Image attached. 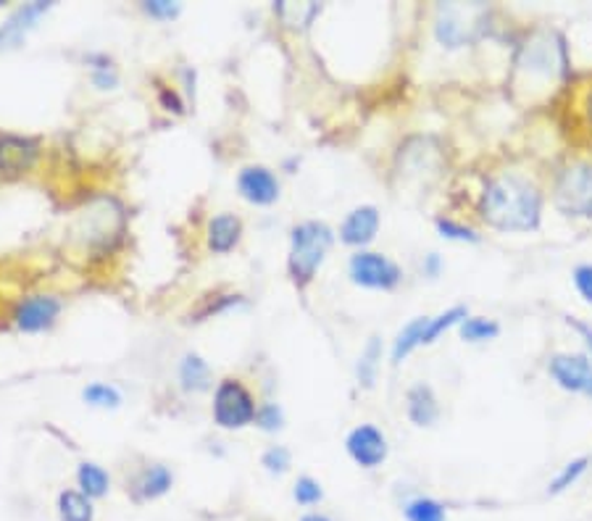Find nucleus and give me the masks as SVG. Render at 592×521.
<instances>
[{"label":"nucleus","instance_id":"35","mask_svg":"<svg viewBox=\"0 0 592 521\" xmlns=\"http://www.w3.org/2000/svg\"><path fill=\"white\" fill-rule=\"evenodd\" d=\"M571 285L579 293V298H582L588 306H592V263H577L574 272H571Z\"/></svg>","mask_w":592,"mask_h":521},{"label":"nucleus","instance_id":"21","mask_svg":"<svg viewBox=\"0 0 592 521\" xmlns=\"http://www.w3.org/2000/svg\"><path fill=\"white\" fill-rule=\"evenodd\" d=\"M426 321H430V316H417V319L408 321V325L400 329L398 335H395L392 348H390L392 366H400L408 359V355H411L413 351H419L421 340H424Z\"/></svg>","mask_w":592,"mask_h":521},{"label":"nucleus","instance_id":"20","mask_svg":"<svg viewBox=\"0 0 592 521\" xmlns=\"http://www.w3.org/2000/svg\"><path fill=\"white\" fill-rule=\"evenodd\" d=\"M400 513H403L406 521H451V513H447L443 500L424 496V492H413L411 498H406Z\"/></svg>","mask_w":592,"mask_h":521},{"label":"nucleus","instance_id":"7","mask_svg":"<svg viewBox=\"0 0 592 521\" xmlns=\"http://www.w3.org/2000/svg\"><path fill=\"white\" fill-rule=\"evenodd\" d=\"M255 411H259V404H255L253 393L248 390V385L237 377H224L214 390V406H210V414H214L216 427L227 432L246 430L255 421Z\"/></svg>","mask_w":592,"mask_h":521},{"label":"nucleus","instance_id":"37","mask_svg":"<svg viewBox=\"0 0 592 521\" xmlns=\"http://www.w3.org/2000/svg\"><path fill=\"white\" fill-rule=\"evenodd\" d=\"M563 325L569 327L571 332H574L579 340H582L584 353H588L590 359H592V325H590V321L579 319V316H574V314H566V316H563Z\"/></svg>","mask_w":592,"mask_h":521},{"label":"nucleus","instance_id":"14","mask_svg":"<svg viewBox=\"0 0 592 521\" xmlns=\"http://www.w3.org/2000/svg\"><path fill=\"white\" fill-rule=\"evenodd\" d=\"M39 140L22 135H0V174H24L37 163Z\"/></svg>","mask_w":592,"mask_h":521},{"label":"nucleus","instance_id":"30","mask_svg":"<svg viewBox=\"0 0 592 521\" xmlns=\"http://www.w3.org/2000/svg\"><path fill=\"white\" fill-rule=\"evenodd\" d=\"M82 400L92 408H118L122 406V390L109 382H90L82 390Z\"/></svg>","mask_w":592,"mask_h":521},{"label":"nucleus","instance_id":"42","mask_svg":"<svg viewBox=\"0 0 592 521\" xmlns=\"http://www.w3.org/2000/svg\"><path fill=\"white\" fill-rule=\"evenodd\" d=\"M300 521H334V519L329 517V513H325V511H306L300 517Z\"/></svg>","mask_w":592,"mask_h":521},{"label":"nucleus","instance_id":"16","mask_svg":"<svg viewBox=\"0 0 592 521\" xmlns=\"http://www.w3.org/2000/svg\"><path fill=\"white\" fill-rule=\"evenodd\" d=\"M171 487H174V472L167 464H148L132 479L127 492L135 503H150V500H158L171 492Z\"/></svg>","mask_w":592,"mask_h":521},{"label":"nucleus","instance_id":"27","mask_svg":"<svg viewBox=\"0 0 592 521\" xmlns=\"http://www.w3.org/2000/svg\"><path fill=\"white\" fill-rule=\"evenodd\" d=\"M466 316H471V312H469V306H464V303H456V306L445 308V312H440L437 316H430V321H426V329H424V340H421V348L434 346V342L443 338L445 332L458 329V325L466 319Z\"/></svg>","mask_w":592,"mask_h":521},{"label":"nucleus","instance_id":"28","mask_svg":"<svg viewBox=\"0 0 592 521\" xmlns=\"http://www.w3.org/2000/svg\"><path fill=\"white\" fill-rule=\"evenodd\" d=\"M434 229H437L443 240L451 242H464V246H479L482 242V235H479L477 227L453 219V216H434Z\"/></svg>","mask_w":592,"mask_h":521},{"label":"nucleus","instance_id":"23","mask_svg":"<svg viewBox=\"0 0 592 521\" xmlns=\"http://www.w3.org/2000/svg\"><path fill=\"white\" fill-rule=\"evenodd\" d=\"M382 353H385L382 338L379 335H372V338L366 340L364 351H361L358 355V364H355V380H358V385L364 387V390H372V387L377 385L379 369H382Z\"/></svg>","mask_w":592,"mask_h":521},{"label":"nucleus","instance_id":"26","mask_svg":"<svg viewBox=\"0 0 592 521\" xmlns=\"http://www.w3.org/2000/svg\"><path fill=\"white\" fill-rule=\"evenodd\" d=\"M590 466H592V456H577V458L566 461L561 469H558L556 477L548 483L545 496L558 498V496H563V492H569L571 487H577L579 483H582V477L588 474Z\"/></svg>","mask_w":592,"mask_h":521},{"label":"nucleus","instance_id":"36","mask_svg":"<svg viewBox=\"0 0 592 521\" xmlns=\"http://www.w3.org/2000/svg\"><path fill=\"white\" fill-rule=\"evenodd\" d=\"M574 114L579 118V127H582L584 137H588V140L592 143V82L582 90V95H579V101L574 105Z\"/></svg>","mask_w":592,"mask_h":521},{"label":"nucleus","instance_id":"9","mask_svg":"<svg viewBox=\"0 0 592 521\" xmlns=\"http://www.w3.org/2000/svg\"><path fill=\"white\" fill-rule=\"evenodd\" d=\"M545 369L558 390L592 400V359L588 353L558 351L550 355Z\"/></svg>","mask_w":592,"mask_h":521},{"label":"nucleus","instance_id":"17","mask_svg":"<svg viewBox=\"0 0 592 521\" xmlns=\"http://www.w3.org/2000/svg\"><path fill=\"white\" fill-rule=\"evenodd\" d=\"M242 240V219L237 214H216L208 219L206 227V248L216 256H227L240 246Z\"/></svg>","mask_w":592,"mask_h":521},{"label":"nucleus","instance_id":"19","mask_svg":"<svg viewBox=\"0 0 592 521\" xmlns=\"http://www.w3.org/2000/svg\"><path fill=\"white\" fill-rule=\"evenodd\" d=\"M180 385L184 393H206L214 387V372L197 353H184L180 361Z\"/></svg>","mask_w":592,"mask_h":521},{"label":"nucleus","instance_id":"15","mask_svg":"<svg viewBox=\"0 0 592 521\" xmlns=\"http://www.w3.org/2000/svg\"><path fill=\"white\" fill-rule=\"evenodd\" d=\"M406 417L419 430H432L443 417V406H440L437 393L426 382H417L406 390Z\"/></svg>","mask_w":592,"mask_h":521},{"label":"nucleus","instance_id":"25","mask_svg":"<svg viewBox=\"0 0 592 521\" xmlns=\"http://www.w3.org/2000/svg\"><path fill=\"white\" fill-rule=\"evenodd\" d=\"M458 338L466 342V346H485V342H492L500 338L503 327H500L498 319H490V316H466L458 325Z\"/></svg>","mask_w":592,"mask_h":521},{"label":"nucleus","instance_id":"39","mask_svg":"<svg viewBox=\"0 0 592 521\" xmlns=\"http://www.w3.org/2000/svg\"><path fill=\"white\" fill-rule=\"evenodd\" d=\"M158 103H161L163 111H171V114H184V101L174 88H158Z\"/></svg>","mask_w":592,"mask_h":521},{"label":"nucleus","instance_id":"2","mask_svg":"<svg viewBox=\"0 0 592 521\" xmlns=\"http://www.w3.org/2000/svg\"><path fill=\"white\" fill-rule=\"evenodd\" d=\"M548 190L530 171L498 169L485 177L474 201V216L492 233L532 235L543 227Z\"/></svg>","mask_w":592,"mask_h":521},{"label":"nucleus","instance_id":"3","mask_svg":"<svg viewBox=\"0 0 592 521\" xmlns=\"http://www.w3.org/2000/svg\"><path fill=\"white\" fill-rule=\"evenodd\" d=\"M124 227H127V211L122 203L114 195H98L82 211H77L66 235L71 246L92 256L114 250L122 240Z\"/></svg>","mask_w":592,"mask_h":521},{"label":"nucleus","instance_id":"8","mask_svg":"<svg viewBox=\"0 0 592 521\" xmlns=\"http://www.w3.org/2000/svg\"><path fill=\"white\" fill-rule=\"evenodd\" d=\"M348 276L355 287L392 293L403 282V269L390 256L377 253V250H355L348 261Z\"/></svg>","mask_w":592,"mask_h":521},{"label":"nucleus","instance_id":"41","mask_svg":"<svg viewBox=\"0 0 592 521\" xmlns=\"http://www.w3.org/2000/svg\"><path fill=\"white\" fill-rule=\"evenodd\" d=\"M445 261L440 253H426L424 261H421V274L426 276V280H437L440 274H443Z\"/></svg>","mask_w":592,"mask_h":521},{"label":"nucleus","instance_id":"12","mask_svg":"<svg viewBox=\"0 0 592 521\" xmlns=\"http://www.w3.org/2000/svg\"><path fill=\"white\" fill-rule=\"evenodd\" d=\"M237 193H240L242 201H248L250 206L269 208L280 201L282 184L269 167L250 163V167H242L237 171Z\"/></svg>","mask_w":592,"mask_h":521},{"label":"nucleus","instance_id":"33","mask_svg":"<svg viewBox=\"0 0 592 521\" xmlns=\"http://www.w3.org/2000/svg\"><path fill=\"white\" fill-rule=\"evenodd\" d=\"M255 427H259L261 432H280L282 427H285V411H282L280 404H274V400H266V404L259 406V411H255Z\"/></svg>","mask_w":592,"mask_h":521},{"label":"nucleus","instance_id":"6","mask_svg":"<svg viewBox=\"0 0 592 521\" xmlns=\"http://www.w3.org/2000/svg\"><path fill=\"white\" fill-rule=\"evenodd\" d=\"M487 22H490L487 5L443 3L434 11V39L445 50H460L487 35Z\"/></svg>","mask_w":592,"mask_h":521},{"label":"nucleus","instance_id":"32","mask_svg":"<svg viewBox=\"0 0 592 521\" xmlns=\"http://www.w3.org/2000/svg\"><path fill=\"white\" fill-rule=\"evenodd\" d=\"M261 466L263 472L272 474V477H285V474L293 469V453L285 445H269L266 451L261 453Z\"/></svg>","mask_w":592,"mask_h":521},{"label":"nucleus","instance_id":"29","mask_svg":"<svg viewBox=\"0 0 592 521\" xmlns=\"http://www.w3.org/2000/svg\"><path fill=\"white\" fill-rule=\"evenodd\" d=\"M274 13L293 30H308L314 19L321 13L319 3H274Z\"/></svg>","mask_w":592,"mask_h":521},{"label":"nucleus","instance_id":"34","mask_svg":"<svg viewBox=\"0 0 592 521\" xmlns=\"http://www.w3.org/2000/svg\"><path fill=\"white\" fill-rule=\"evenodd\" d=\"M143 11L156 22H171L182 13V5L174 3V0H145Z\"/></svg>","mask_w":592,"mask_h":521},{"label":"nucleus","instance_id":"18","mask_svg":"<svg viewBox=\"0 0 592 521\" xmlns=\"http://www.w3.org/2000/svg\"><path fill=\"white\" fill-rule=\"evenodd\" d=\"M48 11H50V3H45V0H37V3L22 5V9L13 13L9 22L0 26V45H3V43H22L26 32L35 30L39 16H45Z\"/></svg>","mask_w":592,"mask_h":521},{"label":"nucleus","instance_id":"40","mask_svg":"<svg viewBox=\"0 0 592 521\" xmlns=\"http://www.w3.org/2000/svg\"><path fill=\"white\" fill-rule=\"evenodd\" d=\"M92 84L98 90H114L118 84V75L114 66H101V69H92Z\"/></svg>","mask_w":592,"mask_h":521},{"label":"nucleus","instance_id":"4","mask_svg":"<svg viewBox=\"0 0 592 521\" xmlns=\"http://www.w3.org/2000/svg\"><path fill=\"white\" fill-rule=\"evenodd\" d=\"M550 206L574 222H592V154L569 156L558 163L548 184Z\"/></svg>","mask_w":592,"mask_h":521},{"label":"nucleus","instance_id":"13","mask_svg":"<svg viewBox=\"0 0 592 521\" xmlns=\"http://www.w3.org/2000/svg\"><path fill=\"white\" fill-rule=\"evenodd\" d=\"M382 229V214L377 206L364 203V206H355L345 214V219L338 227V240L342 246L355 248V250H368L374 240H377Z\"/></svg>","mask_w":592,"mask_h":521},{"label":"nucleus","instance_id":"22","mask_svg":"<svg viewBox=\"0 0 592 521\" xmlns=\"http://www.w3.org/2000/svg\"><path fill=\"white\" fill-rule=\"evenodd\" d=\"M77 490L90 500H103L111 492V474L95 461H82L77 466Z\"/></svg>","mask_w":592,"mask_h":521},{"label":"nucleus","instance_id":"38","mask_svg":"<svg viewBox=\"0 0 592 521\" xmlns=\"http://www.w3.org/2000/svg\"><path fill=\"white\" fill-rule=\"evenodd\" d=\"M237 303H242V295H221V298H216V303H208L206 308H201V312L195 314L197 316L195 321H203V319H208V316H216V314L227 312V308L237 306Z\"/></svg>","mask_w":592,"mask_h":521},{"label":"nucleus","instance_id":"11","mask_svg":"<svg viewBox=\"0 0 592 521\" xmlns=\"http://www.w3.org/2000/svg\"><path fill=\"white\" fill-rule=\"evenodd\" d=\"M345 453L351 461L361 469L374 472L385 464L390 456V443H387V434L379 430L377 424H358L348 432L345 438Z\"/></svg>","mask_w":592,"mask_h":521},{"label":"nucleus","instance_id":"31","mask_svg":"<svg viewBox=\"0 0 592 521\" xmlns=\"http://www.w3.org/2000/svg\"><path fill=\"white\" fill-rule=\"evenodd\" d=\"M293 500L300 509H316L325 500V487L311 474H300L293 485Z\"/></svg>","mask_w":592,"mask_h":521},{"label":"nucleus","instance_id":"24","mask_svg":"<svg viewBox=\"0 0 592 521\" xmlns=\"http://www.w3.org/2000/svg\"><path fill=\"white\" fill-rule=\"evenodd\" d=\"M58 521H95V500L79 490H61L56 498Z\"/></svg>","mask_w":592,"mask_h":521},{"label":"nucleus","instance_id":"5","mask_svg":"<svg viewBox=\"0 0 592 521\" xmlns=\"http://www.w3.org/2000/svg\"><path fill=\"white\" fill-rule=\"evenodd\" d=\"M338 233L327 222L306 219L289 229V256L287 274L295 282V287L306 290L325 267L329 250H332Z\"/></svg>","mask_w":592,"mask_h":521},{"label":"nucleus","instance_id":"1","mask_svg":"<svg viewBox=\"0 0 592 521\" xmlns=\"http://www.w3.org/2000/svg\"><path fill=\"white\" fill-rule=\"evenodd\" d=\"M571 77L569 39L558 26L535 24L513 48L509 92L522 109L548 103Z\"/></svg>","mask_w":592,"mask_h":521},{"label":"nucleus","instance_id":"10","mask_svg":"<svg viewBox=\"0 0 592 521\" xmlns=\"http://www.w3.org/2000/svg\"><path fill=\"white\" fill-rule=\"evenodd\" d=\"M61 312H64L61 298H56V295H50V293H35V295H24V298L13 306L11 319L19 332L37 335L56 325Z\"/></svg>","mask_w":592,"mask_h":521}]
</instances>
